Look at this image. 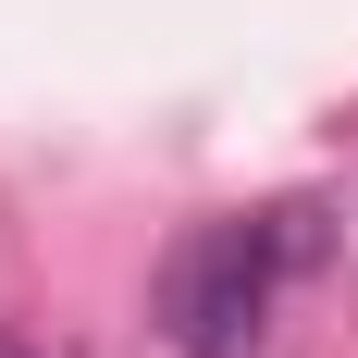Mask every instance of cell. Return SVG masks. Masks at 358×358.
<instances>
[{
  "mask_svg": "<svg viewBox=\"0 0 358 358\" xmlns=\"http://www.w3.org/2000/svg\"><path fill=\"white\" fill-rule=\"evenodd\" d=\"M272 272H285V235L272 222H210L185 235L173 272H161V334L173 358H248L272 322Z\"/></svg>",
  "mask_w": 358,
  "mask_h": 358,
  "instance_id": "cell-1",
  "label": "cell"
},
{
  "mask_svg": "<svg viewBox=\"0 0 358 358\" xmlns=\"http://www.w3.org/2000/svg\"><path fill=\"white\" fill-rule=\"evenodd\" d=\"M0 358H25V346H13V334H0Z\"/></svg>",
  "mask_w": 358,
  "mask_h": 358,
  "instance_id": "cell-2",
  "label": "cell"
}]
</instances>
